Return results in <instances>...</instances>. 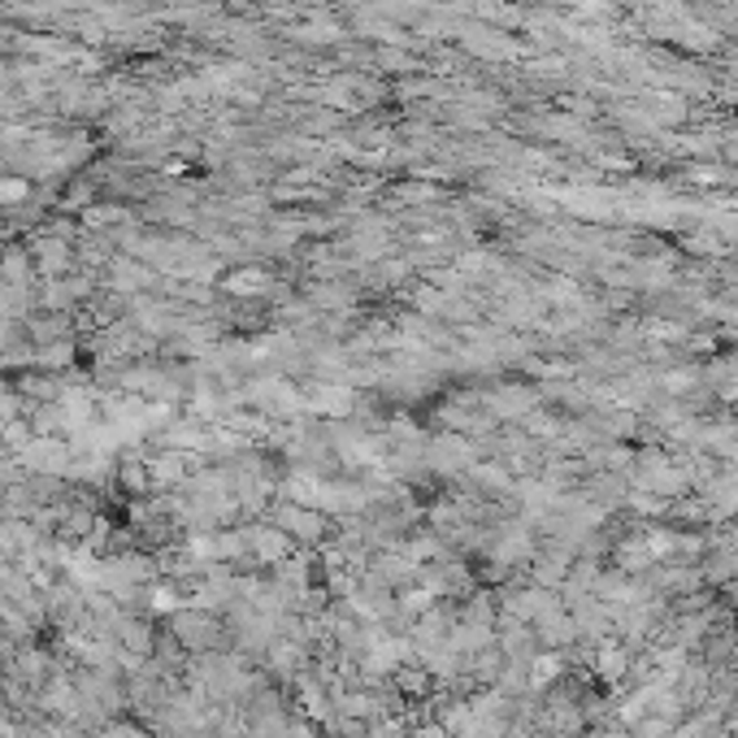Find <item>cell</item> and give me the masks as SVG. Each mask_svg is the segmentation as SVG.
<instances>
[{
	"label": "cell",
	"mask_w": 738,
	"mask_h": 738,
	"mask_svg": "<svg viewBox=\"0 0 738 738\" xmlns=\"http://www.w3.org/2000/svg\"><path fill=\"white\" fill-rule=\"evenodd\" d=\"M105 738H148L140 726H131V721H113V726H105Z\"/></svg>",
	"instance_id": "cell-2"
},
{
	"label": "cell",
	"mask_w": 738,
	"mask_h": 738,
	"mask_svg": "<svg viewBox=\"0 0 738 738\" xmlns=\"http://www.w3.org/2000/svg\"><path fill=\"white\" fill-rule=\"evenodd\" d=\"M170 626H174V634L183 638V647H192V652H213V647L222 643V631H217V622H209V617H192V613H183V617H174Z\"/></svg>",
	"instance_id": "cell-1"
}]
</instances>
